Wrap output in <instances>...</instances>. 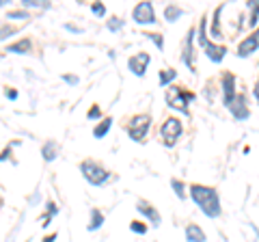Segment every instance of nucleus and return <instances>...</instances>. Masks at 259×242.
Masks as SVG:
<instances>
[{
    "label": "nucleus",
    "instance_id": "nucleus-1",
    "mask_svg": "<svg viewBox=\"0 0 259 242\" xmlns=\"http://www.w3.org/2000/svg\"><path fill=\"white\" fill-rule=\"evenodd\" d=\"M190 195L194 199V204L203 210V214L212 216V219L221 214V201H218V192L214 188H207V186H199V184H194V186L190 188Z\"/></svg>",
    "mask_w": 259,
    "mask_h": 242
},
{
    "label": "nucleus",
    "instance_id": "nucleus-2",
    "mask_svg": "<svg viewBox=\"0 0 259 242\" xmlns=\"http://www.w3.org/2000/svg\"><path fill=\"white\" fill-rule=\"evenodd\" d=\"M80 171H82V175H84L91 184H95V186H102L104 182L110 180V173H108L104 167H100L97 163H93V160H84V163L80 165Z\"/></svg>",
    "mask_w": 259,
    "mask_h": 242
},
{
    "label": "nucleus",
    "instance_id": "nucleus-3",
    "mask_svg": "<svg viewBox=\"0 0 259 242\" xmlns=\"http://www.w3.org/2000/svg\"><path fill=\"white\" fill-rule=\"evenodd\" d=\"M192 98H194V93L182 91V87H168V91H166V104L182 112H186V106H188V102Z\"/></svg>",
    "mask_w": 259,
    "mask_h": 242
},
{
    "label": "nucleus",
    "instance_id": "nucleus-4",
    "mask_svg": "<svg viewBox=\"0 0 259 242\" xmlns=\"http://www.w3.org/2000/svg\"><path fill=\"white\" fill-rule=\"evenodd\" d=\"M149 124H151L149 115H136V117H132V121H130V126H127V134L132 136V139H134L136 143H143V139L147 136Z\"/></svg>",
    "mask_w": 259,
    "mask_h": 242
},
{
    "label": "nucleus",
    "instance_id": "nucleus-5",
    "mask_svg": "<svg viewBox=\"0 0 259 242\" xmlns=\"http://www.w3.org/2000/svg\"><path fill=\"white\" fill-rule=\"evenodd\" d=\"M180 136H182V121L175 117L166 119L164 126H162V143H164L166 147H173Z\"/></svg>",
    "mask_w": 259,
    "mask_h": 242
},
{
    "label": "nucleus",
    "instance_id": "nucleus-6",
    "mask_svg": "<svg viewBox=\"0 0 259 242\" xmlns=\"http://www.w3.org/2000/svg\"><path fill=\"white\" fill-rule=\"evenodd\" d=\"M199 44L203 46V50L207 52V56L212 61H216V63H221L223 61V56H225V48L223 46H214V44H209L207 42V37H205V20L201 22V28H199Z\"/></svg>",
    "mask_w": 259,
    "mask_h": 242
},
{
    "label": "nucleus",
    "instance_id": "nucleus-7",
    "mask_svg": "<svg viewBox=\"0 0 259 242\" xmlns=\"http://www.w3.org/2000/svg\"><path fill=\"white\" fill-rule=\"evenodd\" d=\"M132 18L139 22V24H153V22H156V15H153L151 3H139V5L134 7Z\"/></svg>",
    "mask_w": 259,
    "mask_h": 242
},
{
    "label": "nucleus",
    "instance_id": "nucleus-8",
    "mask_svg": "<svg viewBox=\"0 0 259 242\" xmlns=\"http://www.w3.org/2000/svg\"><path fill=\"white\" fill-rule=\"evenodd\" d=\"M149 54L147 52H139V54H134V56H130V61H127V67L130 71H134L136 76H143L145 74V69H147L149 65Z\"/></svg>",
    "mask_w": 259,
    "mask_h": 242
},
{
    "label": "nucleus",
    "instance_id": "nucleus-9",
    "mask_svg": "<svg viewBox=\"0 0 259 242\" xmlns=\"http://www.w3.org/2000/svg\"><path fill=\"white\" fill-rule=\"evenodd\" d=\"M227 106H229V110L233 112V117H238V119H246L250 115L244 95H233V100L227 104Z\"/></svg>",
    "mask_w": 259,
    "mask_h": 242
},
{
    "label": "nucleus",
    "instance_id": "nucleus-10",
    "mask_svg": "<svg viewBox=\"0 0 259 242\" xmlns=\"http://www.w3.org/2000/svg\"><path fill=\"white\" fill-rule=\"evenodd\" d=\"M257 37H259V35L253 33L248 39H244V42L240 44V48H238V54H240V56H250V54H253V52L257 50V44H259Z\"/></svg>",
    "mask_w": 259,
    "mask_h": 242
},
{
    "label": "nucleus",
    "instance_id": "nucleus-11",
    "mask_svg": "<svg viewBox=\"0 0 259 242\" xmlns=\"http://www.w3.org/2000/svg\"><path fill=\"white\" fill-rule=\"evenodd\" d=\"M223 89H225V104H229L236 95V78L231 74H225L223 76Z\"/></svg>",
    "mask_w": 259,
    "mask_h": 242
},
{
    "label": "nucleus",
    "instance_id": "nucleus-12",
    "mask_svg": "<svg viewBox=\"0 0 259 242\" xmlns=\"http://www.w3.org/2000/svg\"><path fill=\"white\" fill-rule=\"evenodd\" d=\"M192 37H194V30H188V37H186V44H184V63L190 69H194V65H192Z\"/></svg>",
    "mask_w": 259,
    "mask_h": 242
},
{
    "label": "nucleus",
    "instance_id": "nucleus-13",
    "mask_svg": "<svg viewBox=\"0 0 259 242\" xmlns=\"http://www.w3.org/2000/svg\"><path fill=\"white\" fill-rule=\"evenodd\" d=\"M139 210H141V214H145L147 219L153 223V225H158L160 223V214L153 210V206H149V204H145V201H139Z\"/></svg>",
    "mask_w": 259,
    "mask_h": 242
},
{
    "label": "nucleus",
    "instance_id": "nucleus-14",
    "mask_svg": "<svg viewBox=\"0 0 259 242\" xmlns=\"http://www.w3.org/2000/svg\"><path fill=\"white\" fill-rule=\"evenodd\" d=\"M186 238H188V242H205V233L197 225H188L186 227Z\"/></svg>",
    "mask_w": 259,
    "mask_h": 242
},
{
    "label": "nucleus",
    "instance_id": "nucleus-15",
    "mask_svg": "<svg viewBox=\"0 0 259 242\" xmlns=\"http://www.w3.org/2000/svg\"><path fill=\"white\" fill-rule=\"evenodd\" d=\"M56 151H59V145H56L54 141H48L44 145V158L48 160V163H52V160L56 158Z\"/></svg>",
    "mask_w": 259,
    "mask_h": 242
},
{
    "label": "nucleus",
    "instance_id": "nucleus-16",
    "mask_svg": "<svg viewBox=\"0 0 259 242\" xmlns=\"http://www.w3.org/2000/svg\"><path fill=\"white\" fill-rule=\"evenodd\" d=\"M102 223H104L102 212H100V210H93V212H91V223H89V231L100 229V227H102Z\"/></svg>",
    "mask_w": 259,
    "mask_h": 242
},
{
    "label": "nucleus",
    "instance_id": "nucleus-17",
    "mask_svg": "<svg viewBox=\"0 0 259 242\" xmlns=\"http://www.w3.org/2000/svg\"><path fill=\"white\" fill-rule=\"evenodd\" d=\"M9 52H22V54H26V52H30V42H28V39H22V42L9 46Z\"/></svg>",
    "mask_w": 259,
    "mask_h": 242
},
{
    "label": "nucleus",
    "instance_id": "nucleus-18",
    "mask_svg": "<svg viewBox=\"0 0 259 242\" xmlns=\"http://www.w3.org/2000/svg\"><path fill=\"white\" fill-rule=\"evenodd\" d=\"M180 15H182V9H180V7H175V5H168L166 9H164V18L168 22H175Z\"/></svg>",
    "mask_w": 259,
    "mask_h": 242
},
{
    "label": "nucleus",
    "instance_id": "nucleus-19",
    "mask_svg": "<svg viewBox=\"0 0 259 242\" xmlns=\"http://www.w3.org/2000/svg\"><path fill=\"white\" fill-rule=\"evenodd\" d=\"M110 126H112V119H104L102 124L95 128V132H93V134H95V139H102V136L110 130Z\"/></svg>",
    "mask_w": 259,
    "mask_h": 242
},
{
    "label": "nucleus",
    "instance_id": "nucleus-20",
    "mask_svg": "<svg viewBox=\"0 0 259 242\" xmlns=\"http://www.w3.org/2000/svg\"><path fill=\"white\" fill-rule=\"evenodd\" d=\"M175 76H177V71H173V69H162L160 71V85L162 87L168 85L171 80H175Z\"/></svg>",
    "mask_w": 259,
    "mask_h": 242
},
{
    "label": "nucleus",
    "instance_id": "nucleus-21",
    "mask_svg": "<svg viewBox=\"0 0 259 242\" xmlns=\"http://www.w3.org/2000/svg\"><path fill=\"white\" fill-rule=\"evenodd\" d=\"M221 11H223V7H218L216 13H214V28H212V37L214 39H221L223 37L221 35V28H218V15H221Z\"/></svg>",
    "mask_w": 259,
    "mask_h": 242
},
{
    "label": "nucleus",
    "instance_id": "nucleus-22",
    "mask_svg": "<svg viewBox=\"0 0 259 242\" xmlns=\"http://www.w3.org/2000/svg\"><path fill=\"white\" fill-rule=\"evenodd\" d=\"M130 229H132L134 233H145V231H147V225H143V223H139V221H134L132 225H130Z\"/></svg>",
    "mask_w": 259,
    "mask_h": 242
},
{
    "label": "nucleus",
    "instance_id": "nucleus-23",
    "mask_svg": "<svg viewBox=\"0 0 259 242\" xmlns=\"http://www.w3.org/2000/svg\"><path fill=\"white\" fill-rule=\"evenodd\" d=\"M171 184H173V188H175V192H177V197H182V199H184V197H186V192H184V184H182L180 180H173Z\"/></svg>",
    "mask_w": 259,
    "mask_h": 242
},
{
    "label": "nucleus",
    "instance_id": "nucleus-24",
    "mask_svg": "<svg viewBox=\"0 0 259 242\" xmlns=\"http://www.w3.org/2000/svg\"><path fill=\"white\" fill-rule=\"evenodd\" d=\"M121 26H123V20H119V18H112V20L108 22V28H110V30H119Z\"/></svg>",
    "mask_w": 259,
    "mask_h": 242
},
{
    "label": "nucleus",
    "instance_id": "nucleus-25",
    "mask_svg": "<svg viewBox=\"0 0 259 242\" xmlns=\"http://www.w3.org/2000/svg\"><path fill=\"white\" fill-rule=\"evenodd\" d=\"M9 18H13V20H28V13L26 11H11Z\"/></svg>",
    "mask_w": 259,
    "mask_h": 242
},
{
    "label": "nucleus",
    "instance_id": "nucleus-26",
    "mask_svg": "<svg viewBox=\"0 0 259 242\" xmlns=\"http://www.w3.org/2000/svg\"><path fill=\"white\" fill-rule=\"evenodd\" d=\"M147 37H149V39H151V42H153V44H156V46L160 48V50H162V48H164V42H162V37H160V35H156V33H151V35H147Z\"/></svg>",
    "mask_w": 259,
    "mask_h": 242
},
{
    "label": "nucleus",
    "instance_id": "nucleus-27",
    "mask_svg": "<svg viewBox=\"0 0 259 242\" xmlns=\"http://www.w3.org/2000/svg\"><path fill=\"white\" fill-rule=\"evenodd\" d=\"M91 11H93L95 15H104V13H106V9H104V5H100V3H95V5L91 7Z\"/></svg>",
    "mask_w": 259,
    "mask_h": 242
},
{
    "label": "nucleus",
    "instance_id": "nucleus-28",
    "mask_svg": "<svg viewBox=\"0 0 259 242\" xmlns=\"http://www.w3.org/2000/svg\"><path fill=\"white\" fill-rule=\"evenodd\" d=\"M15 28H9V26H0V39H5L7 35H13Z\"/></svg>",
    "mask_w": 259,
    "mask_h": 242
},
{
    "label": "nucleus",
    "instance_id": "nucleus-29",
    "mask_svg": "<svg viewBox=\"0 0 259 242\" xmlns=\"http://www.w3.org/2000/svg\"><path fill=\"white\" fill-rule=\"evenodd\" d=\"M24 7H46V3H39V0H24Z\"/></svg>",
    "mask_w": 259,
    "mask_h": 242
},
{
    "label": "nucleus",
    "instance_id": "nucleus-30",
    "mask_svg": "<svg viewBox=\"0 0 259 242\" xmlns=\"http://www.w3.org/2000/svg\"><path fill=\"white\" fill-rule=\"evenodd\" d=\"M100 115H102V110H100V108H97V106H93L91 110H89V115H87V117H89V119H97V117H100Z\"/></svg>",
    "mask_w": 259,
    "mask_h": 242
},
{
    "label": "nucleus",
    "instance_id": "nucleus-31",
    "mask_svg": "<svg viewBox=\"0 0 259 242\" xmlns=\"http://www.w3.org/2000/svg\"><path fill=\"white\" fill-rule=\"evenodd\" d=\"M48 212H50V216H54L56 212H59V210H56V206L52 204V201H48Z\"/></svg>",
    "mask_w": 259,
    "mask_h": 242
},
{
    "label": "nucleus",
    "instance_id": "nucleus-32",
    "mask_svg": "<svg viewBox=\"0 0 259 242\" xmlns=\"http://www.w3.org/2000/svg\"><path fill=\"white\" fill-rule=\"evenodd\" d=\"M65 83H69V85H78V78H76V76H65Z\"/></svg>",
    "mask_w": 259,
    "mask_h": 242
},
{
    "label": "nucleus",
    "instance_id": "nucleus-33",
    "mask_svg": "<svg viewBox=\"0 0 259 242\" xmlns=\"http://www.w3.org/2000/svg\"><path fill=\"white\" fill-rule=\"evenodd\" d=\"M7 98H9V100H15V98H18V91H9V89H7Z\"/></svg>",
    "mask_w": 259,
    "mask_h": 242
},
{
    "label": "nucleus",
    "instance_id": "nucleus-34",
    "mask_svg": "<svg viewBox=\"0 0 259 242\" xmlns=\"http://www.w3.org/2000/svg\"><path fill=\"white\" fill-rule=\"evenodd\" d=\"M54 240H56V236L52 233V236H48V240H46V242H54Z\"/></svg>",
    "mask_w": 259,
    "mask_h": 242
}]
</instances>
